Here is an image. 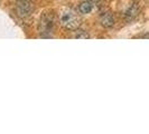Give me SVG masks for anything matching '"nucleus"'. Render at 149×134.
<instances>
[{"label":"nucleus","mask_w":149,"mask_h":134,"mask_svg":"<svg viewBox=\"0 0 149 134\" xmlns=\"http://www.w3.org/2000/svg\"><path fill=\"white\" fill-rule=\"evenodd\" d=\"M60 21L61 25L68 30L76 29L80 26V23H81L80 22L81 21L80 18L76 16V14L73 10H66V11L62 12L60 17Z\"/></svg>","instance_id":"1"},{"label":"nucleus","mask_w":149,"mask_h":134,"mask_svg":"<svg viewBox=\"0 0 149 134\" xmlns=\"http://www.w3.org/2000/svg\"><path fill=\"white\" fill-rule=\"evenodd\" d=\"M54 26V17L52 12H45L42 16L40 21H39V31L42 35L44 34H51Z\"/></svg>","instance_id":"2"},{"label":"nucleus","mask_w":149,"mask_h":134,"mask_svg":"<svg viewBox=\"0 0 149 134\" xmlns=\"http://www.w3.org/2000/svg\"><path fill=\"white\" fill-rule=\"evenodd\" d=\"M33 9H34L33 3L27 2V1H22V5H19V6L17 7L16 12H17V15L19 16V17L26 18V17L30 16L31 11H33Z\"/></svg>","instance_id":"3"},{"label":"nucleus","mask_w":149,"mask_h":134,"mask_svg":"<svg viewBox=\"0 0 149 134\" xmlns=\"http://www.w3.org/2000/svg\"><path fill=\"white\" fill-rule=\"evenodd\" d=\"M100 22L104 28H111L112 26L114 25V18L110 12H105L101 16L100 18Z\"/></svg>","instance_id":"4"},{"label":"nucleus","mask_w":149,"mask_h":134,"mask_svg":"<svg viewBox=\"0 0 149 134\" xmlns=\"http://www.w3.org/2000/svg\"><path fill=\"white\" fill-rule=\"evenodd\" d=\"M139 11H140L139 6H138L137 3H134V5H131V6L129 7V9L126 11V17L129 18V19H134V17H137V16L139 15Z\"/></svg>","instance_id":"5"},{"label":"nucleus","mask_w":149,"mask_h":134,"mask_svg":"<svg viewBox=\"0 0 149 134\" xmlns=\"http://www.w3.org/2000/svg\"><path fill=\"white\" fill-rule=\"evenodd\" d=\"M92 9H93V6L91 5V2L85 1V2H82V3L80 5L79 11H80L81 14H83V15H85V14H90V12L92 11Z\"/></svg>","instance_id":"6"},{"label":"nucleus","mask_w":149,"mask_h":134,"mask_svg":"<svg viewBox=\"0 0 149 134\" xmlns=\"http://www.w3.org/2000/svg\"><path fill=\"white\" fill-rule=\"evenodd\" d=\"M76 38H89V35L84 31V30H77L76 35H75Z\"/></svg>","instance_id":"7"},{"label":"nucleus","mask_w":149,"mask_h":134,"mask_svg":"<svg viewBox=\"0 0 149 134\" xmlns=\"http://www.w3.org/2000/svg\"><path fill=\"white\" fill-rule=\"evenodd\" d=\"M91 2H99V1H101V0H89Z\"/></svg>","instance_id":"8"},{"label":"nucleus","mask_w":149,"mask_h":134,"mask_svg":"<svg viewBox=\"0 0 149 134\" xmlns=\"http://www.w3.org/2000/svg\"><path fill=\"white\" fill-rule=\"evenodd\" d=\"M19 1H28V0H19Z\"/></svg>","instance_id":"9"}]
</instances>
